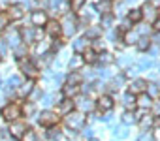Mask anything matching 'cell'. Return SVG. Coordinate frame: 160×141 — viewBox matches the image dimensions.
Returning <instances> with one entry per match:
<instances>
[{"instance_id": "obj_1", "label": "cell", "mask_w": 160, "mask_h": 141, "mask_svg": "<svg viewBox=\"0 0 160 141\" xmlns=\"http://www.w3.org/2000/svg\"><path fill=\"white\" fill-rule=\"evenodd\" d=\"M66 126L70 130H81L85 126V115L81 111H72L70 115H66Z\"/></svg>"}, {"instance_id": "obj_2", "label": "cell", "mask_w": 160, "mask_h": 141, "mask_svg": "<svg viewBox=\"0 0 160 141\" xmlns=\"http://www.w3.org/2000/svg\"><path fill=\"white\" fill-rule=\"evenodd\" d=\"M2 117H4L6 120H10V122H13V120H19V117H21V105H19L17 102H13V104H8V105L2 109Z\"/></svg>"}, {"instance_id": "obj_3", "label": "cell", "mask_w": 160, "mask_h": 141, "mask_svg": "<svg viewBox=\"0 0 160 141\" xmlns=\"http://www.w3.org/2000/svg\"><path fill=\"white\" fill-rule=\"evenodd\" d=\"M27 132H28V128H27V122H23V120H13L10 124V134L13 137H21L23 139Z\"/></svg>"}, {"instance_id": "obj_4", "label": "cell", "mask_w": 160, "mask_h": 141, "mask_svg": "<svg viewBox=\"0 0 160 141\" xmlns=\"http://www.w3.org/2000/svg\"><path fill=\"white\" fill-rule=\"evenodd\" d=\"M57 122H58L57 113H53V111H49V109L42 111V115H40V124H42V126H49V128H53Z\"/></svg>"}, {"instance_id": "obj_5", "label": "cell", "mask_w": 160, "mask_h": 141, "mask_svg": "<svg viewBox=\"0 0 160 141\" xmlns=\"http://www.w3.org/2000/svg\"><path fill=\"white\" fill-rule=\"evenodd\" d=\"M62 32L66 34V36H72L75 30H77V23H75V19L72 17V15H64V19H62Z\"/></svg>"}, {"instance_id": "obj_6", "label": "cell", "mask_w": 160, "mask_h": 141, "mask_svg": "<svg viewBox=\"0 0 160 141\" xmlns=\"http://www.w3.org/2000/svg\"><path fill=\"white\" fill-rule=\"evenodd\" d=\"M19 66H21V72H23L27 77H36V75H38V68H36V66H34L30 60H27V58H21Z\"/></svg>"}, {"instance_id": "obj_7", "label": "cell", "mask_w": 160, "mask_h": 141, "mask_svg": "<svg viewBox=\"0 0 160 141\" xmlns=\"http://www.w3.org/2000/svg\"><path fill=\"white\" fill-rule=\"evenodd\" d=\"M73 102H75V107L81 111V113H85V111H92V109H94V102H92L89 96H81V98L73 100Z\"/></svg>"}, {"instance_id": "obj_8", "label": "cell", "mask_w": 160, "mask_h": 141, "mask_svg": "<svg viewBox=\"0 0 160 141\" xmlns=\"http://www.w3.org/2000/svg\"><path fill=\"white\" fill-rule=\"evenodd\" d=\"M147 87H149V85H147V81H143V79H136V81H132V83H130V90H128V92H132L134 96H136V94L139 96V94L147 92Z\"/></svg>"}, {"instance_id": "obj_9", "label": "cell", "mask_w": 160, "mask_h": 141, "mask_svg": "<svg viewBox=\"0 0 160 141\" xmlns=\"http://www.w3.org/2000/svg\"><path fill=\"white\" fill-rule=\"evenodd\" d=\"M30 21H32V25H36V27H42V25H47V23H49V21H47V13L42 12V10H34L32 15H30Z\"/></svg>"}, {"instance_id": "obj_10", "label": "cell", "mask_w": 160, "mask_h": 141, "mask_svg": "<svg viewBox=\"0 0 160 141\" xmlns=\"http://www.w3.org/2000/svg\"><path fill=\"white\" fill-rule=\"evenodd\" d=\"M141 12H143V17H147V21H149V23H154V21H156V15H158V12H156V8H154L151 2L143 4Z\"/></svg>"}, {"instance_id": "obj_11", "label": "cell", "mask_w": 160, "mask_h": 141, "mask_svg": "<svg viewBox=\"0 0 160 141\" xmlns=\"http://www.w3.org/2000/svg\"><path fill=\"white\" fill-rule=\"evenodd\" d=\"M98 109L100 111H111L113 109V98L111 96H108V94H102L100 98H98Z\"/></svg>"}, {"instance_id": "obj_12", "label": "cell", "mask_w": 160, "mask_h": 141, "mask_svg": "<svg viewBox=\"0 0 160 141\" xmlns=\"http://www.w3.org/2000/svg\"><path fill=\"white\" fill-rule=\"evenodd\" d=\"M73 107H75V102L70 100V98H64L62 102H58V111H60L62 115H70V113L73 111Z\"/></svg>"}, {"instance_id": "obj_13", "label": "cell", "mask_w": 160, "mask_h": 141, "mask_svg": "<svg viewBox=\"0 0 160 141\" xmlns=\"http://www.w3.org/2000/svg\"><path fill=\"white\" fill-rule=\"evenodd\" d=\"M45 32H47L49 36H58V34L62 32V25H60L58 21H49L47 27H45Z\"/></svg>"}, {"instance_id": "obj_14", "label": "cell", "mask_w": 160, "mask_h": 141, "mask_svg": "<svg viewBox=\"0 0 160 141\" xmlns=\"http://www.w3.org/2000/svg\"><path fill=\"white\" fill-rule=\"evenodd\" d=\"M122 105L130 111V109H134V107L138 105V98H136L132 92H126V94L122 96Z\"/></svg>"}, {"instance_id": "obj_15", "label": "cell", "mask_w": 160, "mask_h": 141, "mask_svg": "<svg viewBox=\"0 0 160 141\" xmlns=\"http://www.w3.org/2000/svg\"><path fill=\"white\" fill-rule=\"evenodd\" d=\"M89 47V38H77L73 41V51L75 53H85Z\"/></svg>"}, {"instance_id": "obj_16", "label": "cell", "mask_w": 160, "mask_h": 141, "mask_svg": "<svg viewBox=\"0 0 160 141\" xmlns=\"http://www.w3.org/2000/svg\"><path fill=\"white\" fill-rule=\"evenodd\" d=\"M8 15H10L12 19H21V17L25 15V6H21V4H13V6L10 8V12H8Z\"/></svg>"}, {"instance_id": "obj_17", "label": "cell", "mask_w": 160, "mask_h": 141, "mask_svg": "<svg viewBox=\"0 0 160 141\" xmlns=\"http://www.w3.org/2000/svg\"><path fill=\"white\" fill-rule=\"evenodd\" d=\"M138 105H139L141 109L152 107V98H151L147 92H143V94H139V96H138Z\"/></svg>"}, {"instance_id": "obj_18", "label": "cell", "mask_w": 160, "mask_h": 141, "mask_svg": "<svg viewBox=\"0 0 160 141\" xmlns=\"http://www.w3.org/2000/svg\"><path fill=\"white\" fill-rule=\"evenodd\" d=\"M21 38H23L25 43L36 41V30H32V28H23V30H21Z\"/></svg>"}, {"instance_id": "obj_19", "label": "cell", "mask_w": 160, "mask_h": 141, "mask_svg": "<svg viewBox=\"0 0 160 141\" xmlns=\"http://www.w3.org/2000/svg\"><path fill=\"white\" fill-rule=\"evenodd\" d=\"M8 43H10L13 49L19 47V45H21V32H17V30L10 32V34H8Z\"/></svg>"}, {"instance_id": "obj_20", "label": "cell", "mask_w": 160, "mask_h": 141, "mask_svg": "<svg viewBox=\"0 0 160 141\" xmlns=\"http://www.w3.org/2000/svg\"><path fill=\"white\" fill-rule=\"evenodd\" d=\"M81 74H79V72H72L68 77H66V83L68 85H75V87H79V83H81Z\"/></svg>"}, {"instance_id": "obj_21", "label": "cell", "mask_w": 160, "mask_h": 141, "mask_svg": "<svg viewBox=\"0 0 160 141\" xmlns=\"http://www.w3.org/2000/svg\"><path fill=\"white\" fill-rule=\"evenodd\" d=\"M62 92H64V96H66V98H70V100H72V96H75V94L79 92V89H77L75 85H68V83H66V85L62 87Z\"/></svg>"}, {"instance_id": "obj_22", "label": "cell", "mask_w": 160, "mask_h": 141, "mask_svg": "<svg viewBox=\"0 0 160 141\" xmlns=\"http://www.w3.org/2000/svg\"><path fill=\"white\" fill-rule=\"evenodd\" d=\"M83 62H85V58H83L81 55H73V56L70 58V68H72V70H77Z\"/></svg>"}, {"instance_id": "obj_23", "label": "cell", "mask_w": 160, "mask_h": 141, "mask_svg": "<svg viewBox=\"0 0 160 141\" xmlns=\"http://www.w3.org/2000/svg\"><path fill=\"white\" fill-rule=\"evenodd\" d=\"M32 90H34V83H32V81L23 83V85H21V89H19V92H21L23 96H30V94H32Z\"/></svg>"}, {"instance_id": "obj_24", "label": "cell", "mask_w": 160, "mask_h": 141, "mask_svg": "<svg viewBox=\"0 0 160 141\" xmlns=\"http://www.w3.org/2000/svg\"><path fill=\"white\" fill-rule=\"evenodd\" d=\"M21 141H42V135L36 132V130H28L27 134H25V137L21 139Z\"/></svg>"}, {"instance_id": "obj_25", "label": "cell", "mask_w": 160, "mask_h": 141, "mask_svg": "<svg viewBox=\"0 0 160 141\" xmlns=\"http://www.w3.org/2000/svg\"><path fill=\"white\" fill-rule=\"evenodd\" d=\"M96 10H98L102 15H108V13L111 12V4L108 2V0H104V2H98V4H96Z\"/></svg>"}, {"instance_id": "obj_26", "label": "cell", "mask_w": 160, "mask_h": 141, "mask_svg": "<svg viewBox=\"0 0 160 141\" xmlns=\"http://www.w3.org/2000/svg\"><path fill=\"white\" fill-rule=\"evenodd\" d=\"M141 17H143V12H141V10H130V13H128V19H130L132 23H139Z\"/></svg>"}, {"instance_id": "obj_27", "label": "cell", "mask_w": 160, "mask_h": 141, "mask_svg": "<svg viewBox=\"0 0 160 141\" xmlns=\"http://www.w3.org/2000/svg\"><path fill=\"white\" fill-rule=\"evenodd\" d=\"M136 45H138V49H139V51H147V49L151 47V40H149L147 36H143V38H139V41H138Z\"/></svg>"}, {"instance_id": "obj_28", "label": "cell", "mask_w": 160, "mask_h": 141, "mask_svg": "<svg viewBox=\"0 0 160 141\" xmlns=\"http://www.w3.org/2000/svg\"><path fill=\"white\" fill-rule=\"evenodd\" d=\"M136 120H138V117H136L134 111H126V113L122 115V122H124V124H134Z\"/></svg>"}, {"instance_id": "obj_29", "label": "cell", "mask_w": 160, "mask_h": 141, "mask_svg": "<svg viewBox=\"0 0 160 141\" xmlns=\"http://www.w3.org/2000/svg\"><path fill=\"white\" fill-rule=\"evenodd\" d=\"M10 15H8V12H2L0 13V30H6V27L10 25Z\"/></svg>"}, {"instance_id": "obj_30", "label": "cell", "mask_w": 160, "mask_h": 141, "mask_svg": "<svg viewBox=\"0 0 160 141\" xmlns=\"http://www.w3.org/2000/svg\"><path fill=\"white\" fill-rule=\"evenodd\" d=\"M124 41H126V43H138V41H139V36H138V32H126V36H124Z\"/></svg>"}, {"instance_id": "obj_31", "label": "cell", "mask_w": 160, "mask_h": 141, "mask_svg": "<svg viewBox=\"0 0 160 141\" xmlns=\"http://www.w3.org/2000/svg\"><path fill=\"white\" fill-rule=\"evenodd\" d=\"M83 58H85V62H89V64H92V62L98 60V56H96L94 51H85V53H83Z\"/></svg>"}, {"instance_id": "obj_32", "label": "cell", "mask_w": 160, "mask_h": 141, "mask_svg": "<svg viewBox=\"0 0 160 141\" xmlns=\"http://www.w3.org/2000/svg\"><path fill=\"white\" fill-rule=\"evenodd\" d=\"M8 85L12 87V89H21V77H17V75H13V77H10L8 79Z\"/></svg>"}, {"instance_id": "obj_33", "label": "cell", "mask_w": 160, "mask_h": 141, "mask_svg": "<svg viewBox=\"0 0 160 141\" xmlns=\"http://www.w3.org/2000/svg\"><path fill=\"white\" fill-rule=\"evenodd\" d=\"M147 94H149L151 98H154V96H158V94H160V89H158V85H154V83H151V85L147 87Z\"/></svg>"}, {"instance_id": "obj_34", "label": "cell", "mask_w": 160, "mask_h": 141, "mask_svg": "<svg viewBox=\"0 0 160 141\" xmlns=\"http://www.w3.org/2000/svg\"><path fill=\"white\" fill-rule=\"evenodd\" d=\"M85 2H87V0H72L70 6H72V10H73V12H79V10L85 6Z\"/></svg>"}, {"instance_id": "obj_35", "label": "cell", "mask_w": 160, "mask_h": 141, "mask_svg": "<svg viewBox=\"0 0 160 141\" xmlns=\"http://www.w3.org/2000/svg\"><path fill=\"white\" fill-rule=\"evenodd\" d=\"M122 81H124V77H122V75L113 77V81H111V90H119V89H121V85H122Z\"/></svg>"}, {"instance_id": "obj_36", "label": "cell", "mask_w": 160, "mask_h": 141, "mask_svg": "<svg viewBox=\"0 0 160 141\" xmlns=\"http://www.w3.org/2000/svg\"><path fill=\"white\" fill-rule=\"evenodd\" d=\"M43 102V105H51V104H57V94H45L43 98H42Z\"/></svg>"}, {"instance_id": "obj_37", "label": "cell", "mask_w": 160, "mask_h": 141, "mask_svg": "<svg viewBox=\"0 0 160 141\" xmlns=\"http://www.w3.org/2000/svg\"><path fill=\"white\" fill-rule=\"evenodd\" d=\"M0 141H15V137L10 134V130H0Z\"/></svg>"}, {"instance_id": "obj_38", "label": "cell", "mask_w": 160, "mask_h": 141, "mask_svg": "<svg viewBox=\"0 0 160 141\" xmlns=\"http://www.w3.org/2000/svg\"><path fill=\"white\" fill-rule=\"evenodd\" d=\"M98 60H100L102 64H111V62H113V55H109V53H102V55L98 56Z\"/></svg>"}, {"instance_id": "obj_39", "label": "cell", "mask_w": 160, "mask_h": 141, "mask_svg": "<svg viewBox=\"0 0 160 141\" xmlns=\"http://www.w3.org/2000/svg\"><path fill=\"white\" fill-rule=\"evenodd\" d=\"M139 124H141L143 128H149V126L152 124V117H151V115H143V117L139 119Z\"/></svg>"}, {"instance_id": "obj_40", "label": "cell", "mask_w": 160, "mask_h": 141, "mask_svg": "<svg viewBox=\"0 0 160 141\" xmlns=\"http://www.w3.org/2000/svg\"><path fill=\"white\" fill-rule=\"evenodd\" d=\"M47 137H49V139H53V141H55V139H58V137H60V130H58V128H55V126H53V128H49Z\"/></svg>"}, {"instance_id": "obj_41", "label": "cell", "mask_w": 160, "mask_h": 141, "mask_svg": "<svg viewBox=\"0 0 160 141\" xmlns=\"http://www.w3.org/2000/svg\"><path fill=\"white\" fill-rule=\"evenodd\" d=\"M111 25H113V17H111L109 13H108V15H102V27H104V28H109Z\"/></svg>"}, {"instance_id": "obj_42", "label": "cell", "mask_w": 160, "mask_h": 141, "mask_svg": "<svg viewBox=\"0 0 160 141\" xmlns=\"http://www.w3.org/2000/svg\"><path fill=\"white\" fill-rule=\"evenodd\" d=\"M98 34H100V27H92V28L87 30V36H85V38H94V40H96Z\"/></svg>"}, {"instance_id": "obj_43", "label": "cell", "mask_w": 160, "mask_h": 141, "mask_svg": "<svg viewBox=\"0 0 160 141\" xmlns=\"http://www.w3.org/2000/svg\"><path fill=\"white\" fill-rule=\"evenodd\" d=\"M15 55H17L19 58H23V56L27 55V43H21L19 47H15Z\"/></svg>"}, {"instance_id": "obj_44", "label": "cell", "mask_w": 160, "mask_h": 141, "mask_svg": "<svg viewBox=\"0 0 160 141\" xmlns=\"http://www.w3.org/2000/svg\"><path fill=\"white\" fill-rule=\"evenodd\" d=\"M152 60H147V58H143V60H139V64H138V68L139 70H147V68H152Z\"/></svg>"}, {"instance_id": "obj_45", "label": "cell", "mask_w": 160, "mask_h": 141, "mask_svg": "<svg viewBox=\"0 0 160 141\" xmlns=\"http://www.w3.org/2000/svg\"><path fill=\"white\" fill-rule=\"evenodd\" d=\"M113 134H115L117 137H126V135H128V132H126L124 126H117V128L113 130Z\"/></svg>"}, {"instance_id": "obj_46", "label": "cell", "mask_w": 160, "mask_h": 141, "mask_svg": "<svg viewBox=\"0 0 160 141\" xmlns=\"http://www.w3.org/2000/svg\"><path fill=\"white\" fill-rule=\"evenodd\" d=\"M154 137H152V134L151 132H143L139 137H138V141H152Z\"/></svg>"}, {"instance_id": "obj_47", "label": "cell", "mask_w": 160, "mask_h": 141, "mask_svg": "<svg viewBox=\"0 0 160 141\" xmlns=\"http://www.w3.org/2000/svg\"><path fill=\"white\" fill-rule=\"evenodd\" d=\"M152 115L154 117H160V100L158 102H152Z\"/></svg>"}, {"instance_id": "obj_48", "label": "cell", "mask_w": 160, "mask_h": 141, "mask_svg": "<svg viewBox=\"0 0 160 141\" xmlns=\"http://www.w3.org/2000/svg\"><path fill=\"white\" fill-rule=\"evenodd\" d=\"M49 6H51L53 10H57V8L62 6V0H49Z\"/></svg>"}, {"instance_id": "obj_49", "label": "cell", "mask_w": 160, "mask_h": 141, "mask_svg": "<svg viewBox=\"0 0 160 141\" xmlns=\"http://www.w3.org/2000/svg\"><path fill=\"white\" fill-rule=\"evenodd\" d=\"M138 32H139V34H141V38H143L145 34H149V32H151V27H139V28H138Z\"/></svg>"}, {"instance_id": "obj_50", "label": "cell", "mask_w": 160, "mask_h": 141, "mask_svg": "<svg viewBox=\"0 0 160 141\" xmlns=\"http://www.w3.org/2000/svg\"><path fill=\"white\" fill-rule=\"evenodd\" d=\"M25 113L27 115H34V104H27L25 105Z\"/></svg>"}, {"instance_id": "obj_51", "label": "cell", "mask_w": 160, "mask_h": 141, "mask_svg": "<svg viewBox=\"0 0 160 141\" xmlns=\"http://www.w3.org/2000/svg\"><path fill=\"white\" fill-rule=\"evenodd\" d=\"M81 134H83V137L92 139V130H91V128H83V132H81Z\"/></svg>"}, {"instance_id": "obj_52", "label": "cell", "mask_w": 160, "mask_h": 141, "mask_svg": "<svg viewBox=\"0 0 160 141\" xmlns=\"http://www.w3.org/2000/svg\"><path fill=\"white\" fill-rule=\"evenodd\" d=\"M92 47H94V49H100V47H104V41H102L100 38H96L94 43H92Z\"/></svg>"}, {"instance_id": "obj_53", "label": "cell", "mask_w": 160, "mask_h": 141, "mask_svg": "<svg viewBox=\"0 0 160 141\" xmlns=\"http://www.w3.org/2000/svg\"><path fill=\"white\" fill-rule=\"evenodd\" d=\"M30 98L34 100V98H42V92H40V89H34L32 90V94H30Z\"/></svg>"}, {"instance_id": "obj_54", "label": "cell", "mask_w": 160, "mask_h": 141, "mask_svg": "<svg viewBox=\"0 0 160 141\" xmlns=\"http://www.w3.org/2000/svg\"><path fill=\"white\" fill-rule=\"evenodd\" d=\"M139 68H128V72H126V75L128 77H132V75H136V72H138Z\"/></svg>"}, {"instance_id": "obj_55", "label": "cell", "mask_w": 160, "mask_h": 141, "mask_svg": "<svg viewBox=\"0 0 160 141\" xmlns=\"http://www.w3.org/2000/svg\"><path fill=\"white\" fill-rule=\"evenodd\" d=\"M43 38V32H42V28H36V41H40Z\"/></svg>"}, {"instance_id": "obj_56", "label": "cell", "mask_w": 160, "mask_h": 141, "mask_svg": "<svg viewBox=\"0 0 160 141\" xmlns=\"http://www.w3.org/2000/svg\"><path fill=\"white\" fill-rule=\"evenodd\" d=\"M100 75H102V77H108V75H109V72H108L106 68H102V70H100Z\"/></svg>"}, {"instance_id": "obj_57", "label": "cell", "mask_w": 160, "mask_h": 141, "mask_svg": "<svg viewBox=\"0 0 160 141\" xmlns=\"http://www.w3.org/2000/svg\"><path fill=\"white\" fill-rule=\"evenodd\" d=\"M152 41H154V43H156V45H160V34H156V36H154V38H152Z\"/></svg>"}, {"instance_id": "obj_58", "label": "cell", "mask_w": 160, "mask_h": 141, "mask_svg": "<svg viewBox=\"0 0 160 141\" xmlns=\"http://www.w3.org/2000/svg\"><path fill=\"white\" fill-rule=\"evenodd\" d=\"M4 51H6V45H4V43H2V41H0V55H2V53H4Z\"/></svg>"}, {"instance_id": "obj_59", "label": "cell", "mask_w": 160, "mask_h": 141, "mask_svg": "<svg viewBox=\"0 0 160 141\" xmlns=\"http://www.w3.org/2000/svg\"><path fill=\"white\" fill-rule=\"evenodd\" d=\"M70 141H83V139H79V137H72Z\"/></svg>"}, {"instance_id": "obj_60", "label": "cell", "mask_w": 160, "mask_h": 141, "mask_svg": "<svg viewBox=\"0 0 160 141\" xmlns=\"http://www.w3.org/2000/svg\"><path fill=\"white\" fill-rule=\"evenodd\" d=\"M91 141H98V139H96V137H92V139H91Z\"/></svg>"}, {"instance_id": "obj_61", "label": "cell", "mask_w": 160, "mask_h": 141, "mask_svg": "<svg viewBox=\"0 0 160 141\" xmlns=\"http://www.w3.org/2000/svg\"><path fill=\"white\" fill-rule=\"evenodd\" d=\"M126 2H136V0H126Z\"/></svg>"}, {"instance_id": "obj_62", "label": "cell", "mask_w": 160, "mask_h": 141, "mask_svg": "<svg viewBox=\"0 0 160 141\" xmlns=\"http://www.w3.org/2000/svg\"><path fill=\"white\" fill-rule=\"evenodd\" d=\"M0 60H2V55H0Z\"/></svg>"}, {"instance_id": "obj_63", "label": "cell", "mask_w": 160, "mask_h": 141, "mask_svg": "<svg viewBox=\"0 0 160 141\" xmlns=\"http://www.w3.org/2000/svg\"><path fill=\"white\" fill-rule=\"evenodd\" d=\"M158 89H160V83H158Z\"/></svg>"}, {"instance_id": "obj_64", "label": "cell", "mask_w": 160, "mask_h": 141, "mask_svg": "<svg viewBox=\"0 0 160 141\" xmlns=\"http://www.w3.org/2000/svg\"><path fill=\"white\" fill-rule=\"evenodd\" d=\"M108 2H109V0H108Z\"/></svg>"}]
</instances>
